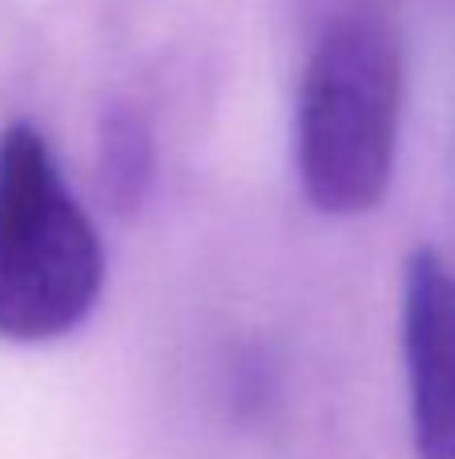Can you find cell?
Wrapping results in <instances>:
<instances>
[{
  "label": "cell",
  "instance_id": "6da1fadb",
  "mask_svg": "<svg viewBox=\"0 0 455 459\" xmlns=\"http://www.w3.org/2000/svg\"><path fill=\"white\" fill-rule=\"evenodd\" d=\"M403 117V48L383 16L347 13L322 29L303 69L295 166L319 214L355 218L383 202Z\"/></svg>",
  "mask_w": 455,
  "mask_h": 459
},
{
  "label": "cell",
  "instance_id": "7a4b0ae2",
  "mask_svg": "<svg viewBox=\"0 0 455 459\" xmlns=\"http://www.w3.org/2000/svg\"><path fill=\"white\" fill-rule=\"evenodd\" d=\"M105 286V250L53 150L29 121L0 134V334L48 342L77 331Z\"/></svg>",
  "mask_w": 455,
  "mask_h": 459
},
{
  "label": "cell",
  "instance_id": "3957f363",
  "mask_svg": "<svg viewBox=\"0 0 455 459\" xmlns=\"http://www.w3.org/2000/svg\"><path fill=\"white\" fill-rule=\"evenodd\" d=\"M403 359L416 455L455 459V270L427 246L403 266Z\"/></svg>",
  "mask_w": 455,
  "mask_h": 459
},
{
  "label": "cell",
  "instance_id": "277c9868",
  "mask_svg": "<svg viewBox=\"0 0 455 459\" xmlns=\"http://www.w3.org/2000/svg\"><path fill=\"white\" fill-rule=\"evenodd\" d=\"M101 161H105V178L109 190L121 206H133L137 194L150 186V166H153V145L145 126L133 113H121L105 126V142H101Z\"/></svg>",
  "mask_w": 455,
  "mask_h": 459
}]
</instances>
